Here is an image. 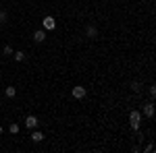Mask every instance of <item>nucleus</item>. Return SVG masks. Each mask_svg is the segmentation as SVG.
<instances>
[{"mask_svg": "<svg viewBox=\"0 0 156 153\" xmlns=\"http://www.w3.org/2000/svg\"><path fill=\"white\" fill-rule=\"evenodd\" d=\"M0 132H2V126H0Z\"/></svg>", "mask_w": 156, "mask_h": 153, "instance_id": "16", "label": "nucleus"}, {"mask_svg": "<svg viewBox=\"0 0 156 153\" xmlns=\"http://www.w3.org/2000/svg\"><path fill=\"white\" fill-rule=\"evenodd\" d=\"M4 21H6V12L0 11V23H4Z\"/></svg>", "mask_w": 156, "mask_h": 153, "instance_id": "14", "label": "nucleus"}, {"mask_svg": "<svg viewBox=\"0 0 156 153\" xmlns=\"http://www.w3.org/2000/svg\"><path fill=\"white\" fill-rule=\"evenodd\" d=\"M144 116L146 118H152V116H154V106H152V104L144 106Z\"/></svg>", "mask_w": 156, "mask_h": 153, "instance_id": "6", "label": "nucleus"}, {"mask_svg": "<svg viewBox=\"0 0 156 153\" xmlns=\"http://www.w3.org/2000/svg\"><path fill=\"white\" fill-rule=\"evenodd\" d=\"M131 89L137 93V91H142V85H140V83H131Z\"/></svg>", "mask_w": 156, "mask_h": 153, "instance_id": "11", "label": "nucleus"}, {"mask_svg": "<svg viewBox=\"0 0 156 153\" xmlns=\"http://www.w3.org/2000/svg\"><path fill=\"white\" fill-rule=\"evenodd\" d=\"M15 93H17L15 87H6V89H4V95H6V97H15Z\"/></svg>", "mask_w": 156, "mask_h": 153, "instance_id": "9", "label": "nucleus"}, {"mask_svg": "<svg viewBox=\"0 0 156 153\" xmlns=\"http://www.w3.org/2000/svg\"><path fill=\"white\" fill-rule=\"evenodd\" d=\"M85 33H87L90 37H94V35L98 33V31H96V27H92V25H87V29H85Z\"/></svg>", "mask_w": 156, "mask_h": 153, "instance_id": "10", "label": "nucleus"}, {"mask_svg": "<svg viewBox=\"0 0 156 153\" xmlns=\"http://www.w3.org/2000/svg\"><path fill=\"white\" fill-rule=\"evenodd\" d=\"M56 27V21L52 17H44V29H54Z\"/></svg>", "mask_w": 156, "mask_h": 153, "instance_id": "5", "label": "nucleus"}, {"mask_svg": "<svg viewBox=\"0 0 156 153\" xmlns=\"http://www.w3.org/2000/svg\"><path fill=\"white\" fill-rule=\"evenodd\" d=\"M11 132H12V135H17V132H19V124H11Z\"/></svg>", "mask_w": 156, "mask_h": 153, "instance_id": "13", "label": "nucleus"}, {"mask_svg": "<svg viewBox=\"0 0 156 153\" xmlns=\"http://www.w3.org/2000/svg\"><path fill=\"white\" fill-rule=\"evenodd\" d=\"M144 151H146V153H152V151H154V145H148V147H146Z\"/></svg>", "mask_w": 156, "mask_h": 153, "instance_id": "15", "label": "nucleus"}, {"mask_svg": "<svg viewBox=\"0 0 156 153\" xmlns=\"http://www.w3.org/2000/svg\"><path fill=\"white\" fill-rule=\"evenodd\" d=\"M31 141H34V143H40V141H44V135H42L40 130H36V132L31 135Z\"/></svg>", "mask_w": 156, "mask_h": 153, "instance_id": "7", "label": "nucleus"}, {"mask_svg": "<svg viewBox=\"0 0 156 153\" xmlns=\"http://www.w3.org/2000/svg\"><path fill=\"white\" fill-rule=\"evenodd\" d=\"M12 58L17 60V62H23V60H25V54H23V52H12Z\"/></svg>", "mask_w": 156, "mask_h": 153, "instance_id": "8", "label": "nucleus"}, {"mask_svg": "<svg viewBox=\"0 0 156 153\" xmlns=\"http://www.w3.org/2000/svg\"><path fill=\"white\" fill-rule=\"evenodd\" d=\"M25 126H27V128H36L37 126V118L36 116H27L25 118Z\"/></svg>", "mask_w": 156, "mask_h": 153, "instance_id": "3", "label": "nucleus"}, {"mask_svg": "<svg viewBox=\"0 0 156 153\" xmlns=\"http://www.w3.org/2000/svg\"><path fill=\"white\" fill-rule=\"evenodd\" d=\"M71 93H73V97H75V99H81V97H85V89H83V87H79V85H77V87L73 89Z\"/></svg>", "mask_w": 156, "mask_h": 153, "instance_id": "2", "label": "nucleus"}, {"mask_svg": "<svg viewBox=\"0 0 156 153\" xmlns=\"http://www.w3.org/2000/svg\"><path fill=\"white\" fill-rule=\"evenodd\" d=\"M34 39H36L37 44H42V42L46 39V31H44V29H37L36 33H34Z\"/></svg>", "mask_w": 156, "mask_h": 153, "instance_id": "4", "label": "nucleus"}, {"mask_svg": "<svg viewBox=\"0 0 156 153\" xmlns=\"http://www.w3.org/2000/svg\"><path fill=\"white\" fill-rule=\"evenodd\" d=\"M140 122H142V114L140 112H131L129 114V124L133 130H140Z\"/></svg>", "mask_w": 156, "mask_h": 153, "instance_id": "1", "label": "nucleus"}, {"mask_svg": "<svg viewBox=\"0 0 156 153\" xmlns=\"http://www.w3.org/2000/svg\"><path fill=\"white\" fill-rule=\"evenodd\" d=\"M4 54H6V56H12V48L11 46H4Z\"/></svg>", "mask_w": 156, "mask_h": 153, "instance_id": "12", "label": "nucleus"}]
</instances>
